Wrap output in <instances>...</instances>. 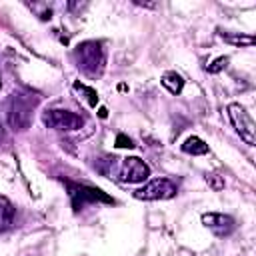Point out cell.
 <instances>
[{"label":"cell","instance_id":"6da1fadb","mask_svg":"<svg viewBox=\"0 0 256 256\" xmlns=\"http://www.w3.org/2000/svg\"><path fill=\"white\" fill-rule=\"evenodd\" d=\"M74 60L78 64V68L90 76V78H98L104 70V64H106V54H104V48L100 42L96 40H88V42H82L76 46L74 50Z\"/></svg>","mask_w":256,"mask_h":256},{"label":"cell","instance_id":"7a4b0ae2","mask_svg":"<svg viewBox=\"0 0 256 256\" xmlns=\"http://www.w3.org/2000/svg\"><path fill=\"white\" fill-rule=\"evenodd\" d=\"M176 192L178 188L170 178H154L142 188H138L134 196L138 200H168V198H174Z\"/></svg>","mask_w":256,"mask_h":256},{"label":"cell","instance_id":"3957f363","mask_svg":"<svg viewBox=\"0 0 256 256\" xmlns=\"http://www.w3.org/2000/svg\"><path fill=\"white\" fill-rule=\"evenodd\" d=\"M226 110H228V118H230L232 126H234L236 132L240 134V138H242L246 144L252 146V144H254V130H256L252 116L246 112L244 106H240V104H236V102L228 104Z\"/></svg>","mask_w":256,"mask_h":256},{"label":"cell","instance_id":"277c9868","mask_svg":"<svg viewBox=\"0 0 256 256\" xmlns=\"http://www.w3.org/2000/svg\"><path fill=\"white\" fill-rule=\"evenodd\" d=\"M42 122H44L48 128L64 130V132L78 130V128H82V124H84L82 116H78V114H74V112H70V110H58V108H52V110L44 112Z\"/></svg>","mask_w":256,"mask_h":256},{"label":"cell","instance_id":"5b68a950","mask_svg":"<svg viewBox=\"0 0 256 256\" xmlns=\"http://www.w3.org/2000/svg\"><path fill=\"white\" fill-rule=\"evenodd\" d=\"M30 112H32V104L28 100H24L22 96H14L10 100V108H8V122L14 130H24L30 124Z\"/></svg>","mask_w":256,"mask_h":256},{"label":"cell","instance_id":"8992f818","mask_svg":"<svg viewBox=\"0 0 256 256\" xmlns=\"http://www.w3.org/2000/svg\"><path fill=\"white\" fill-rule=\"evenodd\" d=\"M148 176H150V168H148V164L144 160H140L136 156L124 158L122 168H120V180L122 182L136 184V182H144Z\"/></svg>","mask_w":256,"mask_h":256},{"label":"cell","instance_id":"52a82bcc","mask_svg":"<svg viewBox=\"0 0 256 256\" xmlns=\"http://www.w3.org/2000/svg\"><path fill=\"white\" fill-rule=\"evenodd\" d=\"M202 224L216 236H228L234 230V218L220 212H206L202 214Z\"/></svg>","mask_w":256,"mask_h":256},{"label":"cell","instance_id":"ba28073f","mask_svg":"<svg viewBox=\"0 0 256 256\" xmlns=\"http://www.w3.org/2000/svg\"><path fill=\"white\" fill-rule=\"evenodd\" d=\"M68 188H70V196H72L74 208H80V206H84V202H94V200L112 202L108 196H104V194H102L100 190H96V188L78 186V184H70V182H68Z\"/></svg>","mask_w":256,"mask_h":256},{"label":"cell","instance_id":"9c48e42d","mask_svg":"<svg viewBox=\"0 0 256 256\" xmlns=\"http://www.w3.org/2000/svg\"><path fill=\"white\" fill-rule=\"evenodd\" d=\"M14 222V206L8 198L0 196V232L8 230Z\"/></svg>","mask_w":256,"mask_h":256},{"label":"cell","instance_id":"30bf717a","mask_svg":"<svg viewBox=\"0 0 256 256\" xmlns=\"http://www.w3.org/2000/svg\"><path fill=\"white\" fill-rule=\"evenodd\" d=\"M162 86H164L168 92H172V94H180L182 88H184V80H182V76H180L178 72L168 70V72H164V76H162Z\"/></svg>","mask_w":256,"mask_h":256},{"label":"cell","instance_id":"8fae6325","mask_svg":"<svg viewBox=\"0 0 256 256\" xmlns=\"http://www.w3.org/2000/svg\"><path fill=\"white\" fill-rule=\"evenodd\" d=\"M182 150H184L186 154H192V156H202V154L208 152V144H206L202 138H198V136H190V138L184 140Z\"/></svg>","mask_w":256,"mask_h":256},{"label":"cell","instance_id":"7c38bea8","mask_svg":"<svg viewBox=\"0 0 256 256\" xmlns=\"http://www.w3.org/2000/svg\"><path fill=\"white\" fill-rule=\"evenodd\" d=\"M222 38H224V42L234 44V46H252L254 44L252 36H242V34H224L222 32Z\"/></svg>","mask_w":256,"mask_h":256},{"label":"cell","instance_id":"4fadbf2b","mask_svg":"<svg viewBox=\"0 0 256 256\" xmlns=\"http://www.w3.org/2000/svg\"><path fill=\"white\" fill-rule=\"evenodd\" d=\"M74 88L86 94V100H88L90 106H96V104H98V94H96V90H92V88H88V86H84V84H80V82H76Z\"/></svg>","mask_w":256,"mask_h":256},{"label":"cell","instance_id":"5bb4252c","mask_svg":"<svg viewBox=\"0 0 256 256\" xmlns=\"http://www.w3.org/2000/svg\"><path fill=\"white\" fill-rule=\"evenodd\" d=\"M226 64H228V58L226 56H220V58H216L206 70L210 72V74H216V72H220V70H224L226 68Z\"/></svg>","mask_w":256,"mask_h":256},{"label":"cell","instance_id":"9a60e30c","mask_svg":"<svg viewBox=\"0 0 256 256\" xmlns=\"http://www.w3.org/2000/svg\"><path fill=\"white\" fill-rule=\"evenodd\" d=\"M116 146H118V148H132L134 144H132V140L126 138L124 134H118V138H116Z\"/></svg>","mask_w":256,"mask_h":256},{"label":"cell","instance_id":"2e32d148","mask_svg":"<svg viewBox=\"0 0 256 256\" xmlns=\"http://www.w3.org/2000/svg\"><path fill=\"white\" fill-rule=\"evenodd\" d=\"M206 180H210V184H212V188H216V190H220L224 184L218 180V176L216 174H210V176H206Z\"/></svg>","mask_w":256,"mask_h":256},{"label":"cell","instance_id":"e0dca14e","mask_svg":"<svg viewBox=\"0 0 256 256\" xmlns=\"http://www.w3.org/2000/svg\"><path fill=\"white\" fill-rule=\"evenodd\" d=\"M98 114H100V118H106V114H108V112H106V108H100V112H98Z\"/></svg>","mask_w":256,"mask_h":256},{"label":"cell","instance_id":"ac0fdd59","mask_svg":"<svg viewBox=\"0 0 256 256\" xmlns=\"http://www.w3.org/2000/svg\"><path fill=\"white\" fill-rule=\"evenodd\" d=\"M0 140H2V128H0Z\"/></svg>","mask_w":256,"mask_h":256}]
</instances>
